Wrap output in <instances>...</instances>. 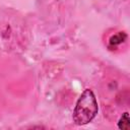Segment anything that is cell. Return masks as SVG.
Returning <instances> with one entry per match:
<instances>
[{"mask_svg": "<svg viewBox=\"0 0 130 130\" xmlns=\"http://www.w3.org/2000/svg\"><path fill=\"white\" fill-rule=\"evenodd\" d=\"M98 103L94 93L91 89L86 88L79 96L76 106L73 111L72 119L76 125H85L96 116L98 114Z\"/></svg>", "mask_w": 130, "mask_h": 130, "instance_id": "obj_1", "label": "cell"}, {"mask_svg": "<svg viewBox=\"0 0 130 130\" xmlns=\"http://www.w3.org/2000/svg\"><path fill=\"white\" fill-rule=\"evenodd\" d=\"M127 39V35L123 31H120L114 36H112L110 38V45L111 46H117V45H120L122 43H124Z\"/></svg>", "mask_w": 130, "mask_h": 130, "instance_id": "obj_2", "label": "cell"}, {"mask_svg": "<svg viewBox=\"0 0 130 130\" xmlns=\"http://www.w3.org/2000/svg\"><path fill=\"white\" fill-rule=\"evenodd\" d=\"M118 127L122 130H129L130 129V120H129V114L125 112L122 117L120 118L118 122Z\"/></svg>", "mask_w": 130, "mask_h": 130, "instance_id": "obj_3", "label": "cell"}]
</instances>
